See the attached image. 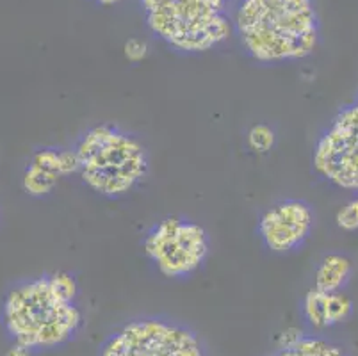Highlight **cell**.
<instances>
[{
	"mask_svg": "<svg viewBox=\"0 0 358 356\" xmlns=\"http://www.w3.org/2000/svg\"><path fill=\"white\" fill-rule=\"evenodd\" d=\"M79 162L73 148H47L36 150L25 164L22 173V189L32 198H45L50 194L61 178L77 175Z\"/></svg>",
	"mask_w": 358,
	"mask_h": 356,
	"instance_id": "9",
	"label": "cell"
},
{
	"mask_svg": "<svg viewBox=\"0 0 358 356\" xmlns=\"http://www.w3.org/2000/svg\"><path fill=\"white\" fill-rule=\"evenodd\" d=\"M143 253L164 278L187 280L209 260V232L193 220L168 215L146 232Z\"/></svg>",
	"mask_w": 358,
	"mask_h": 356,
	"instance_id": "5",
	"label": "cell"
},
{
	"mask_svg": "<svg viewBox=\"0 0 358 356\" xmlns=\"http://www.w3.org/2000/svg\"><path fill=\"white\" fill-rule=\"evenodd\" d=\"M6 356H32V351H31V349L24 348V346L11 344V348L8 349Z\"/></svg>",
	"mask_w": 358,
	"mask_h": 356,
	"instance_id": "16",
	"label": "cell"
},
{
	"mask_svg": "<svg viewBox=\"0 0 358 356\" xmlns=\"http://www.w3.org/2000/svg\"><path fill=\"white\" fill-rule=\"evenodd\" d=\"M353 301L344 290L323 292L312 287L301 299V313L314 332L344 325L353 315Z\"/></svg>",
	"mask_w": 358,
	"mask_h": 356,
	"instance_id": "10",
	"label": "cell"
},
{
	"mask_svg": "<svg viewBox=\"0 0 358 356\" xmlns=\"http://www.w3.org/2000/svg\"><path fill=\"white\" fill-rule=\"evenodd\" d=\"M241 2H244V0H229V4H241Z\"/></svg>",
	"mask_w": 358,
	"mask_h": 356,
	"instance_id": "18",
	"label": "cell"
},
{
	"mask_svg": "<svg viewBox=\"0 0 358 356\" xmlns=\"http://www.w3.org/2000/svg\"><path fill=\"white\" fill-rule=\"evenodd\" d=\"M312 168L334 187L358 192V97L338 111L317 137Z\"/></svg>",
	"mask_w": 358,
	"mask_h": 356,
	"instance_id": "7",
	"label": "cell"
},
{
	"mask_svg": "<svg viewBox=\"0 0 358 356\" xmlns=\"http://www.w3.org/2000/svg\"><path fill=\"white\" fill-rule=\"evenodd\" d=\"M335 223L344 232H358V194L338 208Z\"/></svg>",
	"mask_w": 358,
	"mask_h": 356,
	"instance_id": "14",
	"label": "cell"
},
{
	"mask_svg": "<svg viewBox=\"0 0 358 356\" xmlns=\"http://www.w3.org/2000/svg\"><path fill=\"white\" fill-rule=\"evenodd\" d=\"M77 298L79 283L66 271L20 280L6 292L0 322L13 344L32 353L64 348L84 326Z\"/></svg>",
	"mask_w": 358,
	"mask_h": 356,
	"instance_id": "1",
	"label": "cell"
},
{
	"mask_svg": "<svg viewBox=\"0 0 358 356\" xmlns=\"http://www.w3.org/2000/svg\"><path fill=\"white\" fill-rule=\"evenodd\" d=\"M99 356H207L189 326L159 315L123 322L100 346Z\"/></svg>",
	"mask_w": 358,
	"mask_h": 356,
	"instance_id": "6",
	"label": "cell"
},
{
	"mask_svg": "<svg viewBox=\"0 0 358 356\" xmlns=\"http://www.w3.org/2000/svg\"><path fill=\"white\" fill-rule=\"evenodd\" d=\"M314 227V207L299 198H285L264 211L257 234L266 250L275 255H289L305 246Z\"/></svg>",
	"mask_w": 358,
	"mask_h": 356,
	"instance_id": "8",
	"label": "cell"
},
{
	"mask_svg": "<svg viewBox=\"0 0 358 356\" xmlns=\"http://www.w3.org/2000/svg\"><path fill=\"white\" fill-rule=\"evenodd\" d=\"M271 356H350L346 349L317 333L285 329L278 337V346Z\"/></svg>",
	"mask_w": 358,
	"mask_h": 356,
	"instance_id": "11",
	"label": "cell"
},
{
	"mask_svg": "<svg viewBox=\"0 0 358 356\" xmlns=\"http://www.w3.org/2000/svg\"><path fill=\"white\" fill-rule=\"evenodd\" d=\"M93 2L99 6H103V8H110V6H116L118 2H122V0H93Z\"/></svg>",
	"mask_w": 358,
	"mask_h": 356,
	"instance_id": "17",
	"label": "cell"
},
{
	"mask_svg": "<svg viewBox=\"0 0 358 356\" xmlns=\"http://www.w3.org/2000/svg\"><path fill=\"white\" fill-rule=\"evenodd\" d=\"M355 264L344 253H327L314 271V289L323 292L344 290L353 276Z\"/></svg>",
	"mask_w": 358,
	"mask_h": 356,
	"instance_id": "12",
	"label": "cell"
},
{
	"mask_svg": "<svg viewBox=\"0 0 358 356\" xmlns=\"http://www.w3.org/2000/svg\"><path fill=\"white\" fill-rule=\"evenodd\" d=\"M234 34L260 64H284L314 54L319 18L314 0H244L232 13Z\"/></svg>",
	"mask_w": 358,
	"mask_h": 356,
	"instance_id": "2",
	"label": "cell"
},
{
	"mask_svg": "<svg viewBox=\"0 0 358 356\" xmlns=\"http://www.w3.org/2000/svg\"><path fill=\"white\" fill-rule=\"evenodd\" d=\"M123 54L130 63H141L148 55V45L139 38H130L123 45Z\"/></svg>",
	"mask_w": 358,
	"mask_h": 356,
	"instance_id": "15",
	"label": "cell"
},
{
	"mask_svg": "<svg viewBox=\"0 0 358 356\" xmlns=\"http://www.w3.org/2000/svg\"><path fill=\"white\" fill-rule=\"evenodd\" d=\"M71 148L83 184L109 200L134 192L148 176L150 155L141 139L110 123L86 129Z\"/></svg>",
	"mask_w": 358,
	"mask_h": 356,
	"instance_id": "3",
	"label": "cell"
},
{
	"mask_svg": "<svg viewBox=\"0 0 358 356\" xmlns=\"http://www.w3.org/2000/svg\"><path fill=\"white\" fill-rule=\"evenodd\" d=\"M146 27L180 54H203L234 34L229 0H139Z\"/></svg>",
	"mask_w": 358,
	"mask_h": 356,
	"instance_id": "4",
	"label": "cell"
},
{
	"mask_svg": "<svg viewBox=\"0 0 358 356\" xmlns=\"http://www.w3.org/2000/svg\"><path fill=\"white\" fill-rule=\"evenodd\" d=\"M248 148L255 153H269L276 145V132L268 123H255L246 134Z\"/></svg>",
	"mask_w": 358,
	"mask_h": 356,
	"instance_id": "13",
	"label": "cell"
}]
</instances>
